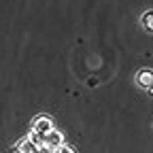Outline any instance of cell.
I'll use <instances>...</instances> for the list:
<instances>
[{
	"instance_id": "obj_6",
	"label": "cell",
	"mask_w": 153,
	"mask_h": 153,
	"mask_svg": "<svg viewBox=\"0 0 153 153\" xmlns=\"http://www.w3.org/2000/svg\"><path fill=\"white\" fill-rule=\"evenodd\" d=\"M140 24L145 26V30L153 32V11H147V13L140 17Z\"/></svg>"
},
{
	"instance_id": "obj_5",
	"label": "cell",
	"mask_w": 153,
	"mask_h": 153,
	"mask_svg": "<svg viewBox=\"0 0 153 153\" xmlns=\"http://www.w3.org/2000/svg\"><path fill=\"white\" fill-rule=\"evenodd\" d=\"M26 138H28V140H30V143H32L36 149L45 145V136H41V134H38V132H34V130H30V132L26 134Z\"/></svg>"
},
{
	"instance_id": "obj_3",
	"label": "cell",
	"mask_w": 153,
	"mask_h": 153,
	"mask_svg": "<svg viewBox=\"0 0 153 153\" xmlns=\"http://www.w3.org/2000/svg\"><path fill=\"white\" fill-rule=\"evenodd\" d=\"M136 83H138V87L149 89V87L153 85V70H151V68H140V70L136 72Z\"/></svg>"
},
{
	"instance_id": "obj_2",
	"label": "cell",
	"mask_w": 153,
	"mask_h": 153,
	"mask_svg": "<svg viewBox=\"0 0 153 153\" xmlns=\"http://www.w3.org/2000/svg\"><path fill=\"white\" fill-rule=\"evenodd\" d=\"M64 145V134L60 132V130H51L47 136H45V147H47V151H57Z\"/></svg>"
},
{
	"instance_id": "obj_1",
	"label": "cell",
	"mask_w": 153,
	"mask_h": 153,
	"mask_svg": "<svg viewBox=\"0 0 153 153\" xmlns=\"http://www.w3.org/2000/svg\"><path fill=\"white\" fill-rule=\"evenodd\" d=\"M32 130L38 132L41 136H47V134L53 130V121H51V117H47V115H38V117L32 121Z\"/></svg>"
},
{
	"instance_id": "obj_8",
	"label": "cell",
	"mask_w": 153,
	"mask_h": 153,
	"mask_svg": "<svg viewBox=\"0 0 153 153\" xmlns=\"http://www.w3.org/2000/svg\"><path fill=\"white\" fill-rule=\"evenodd\" d=\"M149 96H153V85H151V87H149Z\"/></svg>"
},
{
	"instance_id": "obj_7",
	"label": "cell",
	"mask_w": 153,
	"mask_h": 153,
	"mask_svg": "<svg viewBox=\"0 0 153 153\" xmlns=\"http://www.w3.org/2000/svg\"><path fill=\"white\" fill-rule=\"evenodd\" d=\"M55 153H74V149H72V147H68V145H62Z\"/></svg>"
},
{
	"instance_id": "obj_4",
	"label": "cell",
	"mask_w": 153,
	"mask_h": 153,
	"mask_svg": "<svg viewBox=\"0 0 153 153\" xmlns=\"http://www.w3.org/2000/svg\"><path fill=\"white\" fill-rule=\"evenodd\" d=\"M15 151H17V153H36V147H34L28 138H22V140L17 143Z\"/></svg>"
}]
</instances>
